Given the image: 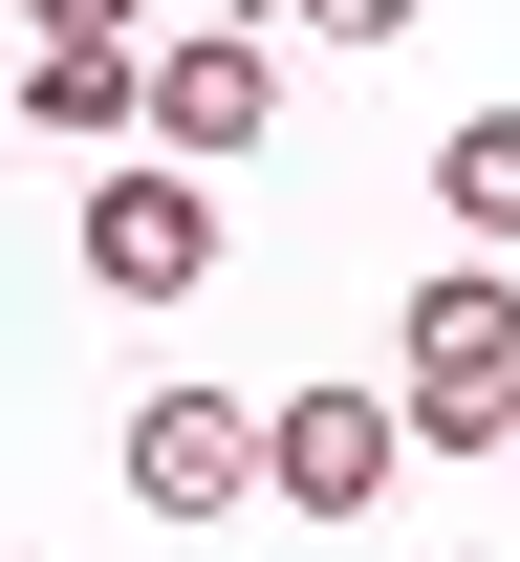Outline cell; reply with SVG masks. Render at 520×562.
Segmentation results:
<instances>
[{
  "instance_id": "6da1fadb",
  "label": "cell",
  "mask_w": 520,
  "mask_h": 562,
  "mask_svg": "<svg viewBox=\"0 0 520 562\" xmlns=\"http://www.w3.org/2000/svg\"><path fill=\"white\" fill-rule=\"evenodd\" d=\"M390 390H412V432L499 454V432H520V281H412V325H390Z\"/></svg>"
},
{
  "instance_id": "7a4b0ae2",
  "label": "cell",
  "mask_w": 520,
  "mask_h": 562,
  "mask_svg": "<svg viewBox=\"0 0 520 562\" xmlns=\"http://www.w3.org/2000/svg\"><path fill=\"white\" fill-rule=\"evenodd\" d=\"M87 281H109V303H196V281H218V173H196V151H109V173H87Z\"/></svg>"
},
{
  "instance_id": "3957f363",
  "label": "cell",
  "mask_w": 520,
  "mask_h": 562,
  "mask_svg": "<svg viewBox=\"0 0 520 562\" xmlns=\"http://www.w3.org/2000/svg\"><path fill=\"white\" fill-rule=\"evenodd\" d=\"M109 476H131L152 519H239V497L283 476V412H239V390H152V412L109 432Z\"/></svg>"
},
{
  "instance_id": "277c9868",
  "label": "cell",
  "mask_w": 520,
  "mask_h": 562,
  "mask_svg": "<svg viewBox=\"0 0 520 562\" xmlns=\"http://www.w3.org/2000/svg\"><path fill=\"white\" fill-rule=\"evenodd\" d=\"M261 131H283V22H196V44H152V151L239 173Z\"/></svg>"
},
{
  "instance_id": "5b68a950",
  "label": "cell",
  "mask_w": 520,
  "mask_h": 562,
  "mask_svg": "<svg viewBox=\"0 0 520 562\" xmlns=\"http://www.w3.org/2000/svg\"><path fill=\"white\" fill-rule=\"evenodd\" d=\"M412 476V390H283V519H369Z\"/></svg>"
},
{
  "instance_id": "8992f818",
  "label": "cell",
  "mask_w": 520,
  "mask_h": 562,
  "mask_svg": "<svg viewBox=\"0 0 520 562\" xmlns=\"http://www.w3.org/2000/svg\"><path fill=\"white\" fill-rule=\"evenodd\" d=\"M22 131H66V151H152V66H131V44H22Z\"/></svg>"
},
{
  "instance_id": "52a82bcc",
  "label": "cell",
  "mask_w": 520,
  "mask_h": 562,
  "mask_svg": "<svg viewBox=\"0 0 520 562\" xmlns=\"http://www.w3.org/2000/svg\"><path fill=\"white\" fill-rule=\"evenodd\" d=\"M434 216L455 238H520V109H455L434 131Z\"/></svg>"
},
{
  "instance_id": "ba28073f",
  "label": "cell",
  "mask_w": 520,
  "mask_h": 562,
  "mask_svg": "<svg viewBox=\"0 0 520 562\" xmlns=\"http://www.w3.org/2000/svg\"><path fill=\"white\" fill-rule=\"evenodd\" d=\"M303 44H412V0H283Z\"/></svg>"
},
{
  "instance_id": "9c48e42d",
  "label": "cell",
  "mask_w": 520,
  "mask_h": 562,
  "mask_svg": "<svg viewBox=\"0 0 520 562\" xmlns=\"http://www.w3.org/2000/svg\"><path fill=\"white\" fill-rule=\"evenodd\" d=\"M22 22H44V44H131L152 0H22Z\"/></svg>"
},
{
  "instance_id": "30bf717a",
  "label": "cell",
  "mask_w": 520,
  "mask_h": 562,
  "mask_svg": "<svg viewBox=\"0 0 520 562\" xmlns=\"http://www.w3.org/2000/svg\"><path fill=\"white\" fill-rule=\"evenodd\" d=\"M499 476H520V432H499Z\"/></svg>"
}]
</instances>
